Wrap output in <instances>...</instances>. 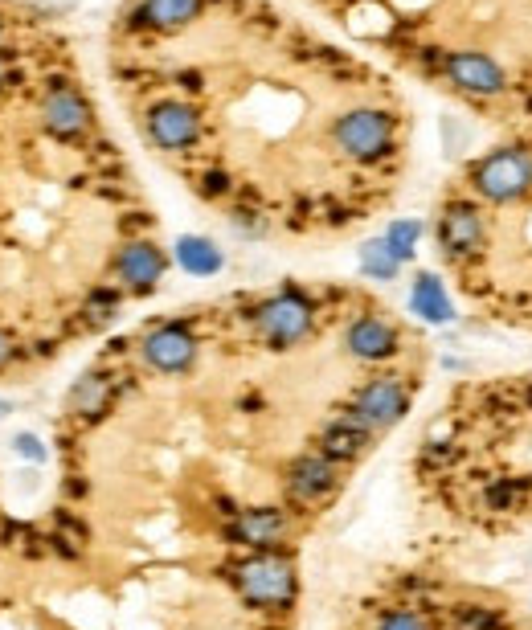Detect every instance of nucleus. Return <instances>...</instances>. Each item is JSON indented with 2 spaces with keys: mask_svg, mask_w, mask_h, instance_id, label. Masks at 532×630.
<instances>
[{
  "mask_svg": "<svg viewBox=\"0 0 532 630\" xmlns=\"http://www.w3.org/2000/svg\"><path fill=\"white\" fill-rule=\"evenodd\" d=\"M107 58L140 140L238 230L352 234L402 185L397 86L271 0H127Z\"/></svg>",
  "mask_w": 532,
  "mask_h": 630,
  "instance_id": "f257e3e1",
  "label": "nucleus"
},
{
  "mask_svg": "<svg viewBox=\"0 0 532 630\" xmlns=\"http://www.w3.org/2000/svg\"><path fill=\"white\" fill-rule=\"evenodd\" d=\"M348 37L496 123L532 119V0H312Z\"/></svg>",
  "mask_w": 532,
  "mask_h": 630,
  "instance_id": "f03ea898",
  "label": "nucleus"
},
{
  "mask_svg": "<svg viewBox=\"0 0 532 630\" xmlns=\"http://www.w3.org/2000/svg\"><path fill=\"white\" fill-rule=\"evenodd\" d=\"M234 585L250 606L279 610L295 602V565L279 553H258L234 569Z\"/></svg>",
  "mask_w": 532,
  "mask_h": 630,
  "instance_id": "7ed1b4c3",
  "label": "nucleus"
},
{
  "mask_svg": "<svg viewBox=\"0 0 532 630\" xmlns=\"http://www.w3.org/2000/svg\"><path fill=\"white\" fill-rule=\"evenodd\" d=\"M406 410H410V389L402 385V377H373L348 405V414L373 434L397 426L406 418Z\"/></svg>",
  "mask_w": 532,
  "mask_h": 630,
  "instance_id": "20e7f679",
  "label": "nucleus"
},
{
  "mask_svg": "<svg viewBox=\"0 0 532 630\" xmlns=\"http://www.w3.org/2000/svg\"><path fill=\"white\" fill-rule=\"evenodd\" d=\"M344 348L357 356V360H389L402 352V332H397L393 320H385L381 311L365 307L348 320L344 328Z\"/></svg>",
  "mask_w": 532,
  "mask_h": 630,
  "instance_id": "39448f33",
  "label": "nucleus"
},
{
  "mask_svg": "<svg viewBox=\"0 0 532 630\" xmlns=\"http://www.w3.org/2000/svg\"><path fill=\"white\" fill-rule=\"evenodd\" d=\"M144 360L160 373H185L197 360V336L185 320H168L148 328L144 336Z\"/></svg>",
  "mask_w": 532,
  "mask_h": 630,
  "instance_id": "423d86ee",
  "label": "nucleus"
},
{
  "mask_svg": "<svg viewBox=\"0 0 532 630\" xmlns=\"http://www.w3.org/2000/svg\"><path fill=\"white\" fill-rule=\"evenodd\" d=\"M336 487H340V463H332L328 455H320V450L316 455L295 459L291 471H287V491L299 504H320Z\"/></svg>",
  "mask_w": 532,
  "mask_h": 630,
  "instance_id": "0eeeda50",
  "label": "nucleus"
},
{
  "mask_svg": "<svg viewBox=\"0 0 532 630\" xmlns=\"http://www.w3.org/2000/svg\"><path fill=\"white\" fill-rule=\"evenodd\" d=\"M226 536L234 540V545H250L258 553H266L271 545H279V540L287 536V512L279 508H254V512H238L226 528Z\"/></svg>",
  "mask_w": 532,
  "mask_h": 630,
  "instance_id": "6e6552de",
  "label": "nucleus"
},
{
  "mask_svg": "<svg viewBox=\"0 0 532 630\" xmlns=\"http://www.w3.org/2000/svg\"><path fill=\"white\" fill-rule=\"evenodd\" d=\"M369 442H373V430L361 426L352 414H344V418H336V422L320 434V455H328L332 463H352V459L365 455Z\"/></svg>",
  "mask_w": 532,
  "mask_h": 630,
  "instance_id": "1a4fd4ad",
  "label": "nucleus"
},
{
  "mask_svg": "<svg viewBox=\"0 0 532 630\" xmlns=\"http://www.w3.org/2000/svg\"><path fill=\"white\" fill-rule=\"evenodd\" d=\"M410 311L422 315L426 324H451V320H455V307H451V299H447V287H442V279L430 275V270H422V275L414 279Z\"/></svg>",
  "mask_w": 532,
  "mask_h": 630,
  "instance_id": "9d476101",
  "label": "nucleus"
},
{
  "mask_svg": "<svg viewBox=\"0 0 532 630\" xmlns=\"http://www.w3.org/2000/svg\"><path fill=\"white\" fill-rule=\"evenodd\" d=\"M176 262H181L189 275H217V270H221V250L209 238H181V242H176Z\"/></svg>",
  "mask_w": 532,
  "mask_h": 630,
  "instance_id": "9b49d317",
  "label": "nucleus"
},
{
  "mask_svg": "<svg viewBox=\"0 0 532 630\" xmlns=\"http://www.w3.org/2000/svg\"><path fill=\"white\" fill-rule=\"evenodd\" d=\"M74 410L82 414V418H99L103 410H107V401H111V381L103 377V373H91V377H82L78 385H74Z\"/></svg>",
  "mask_w": 532,
  "mask_h": 630,
  "instance_id": "f8f14e48",
  "label": "nucleus"
},
{
  "mask_svg": "<svg viewBox=\"0 0 532 630\" xmlns=\"http://www.w3.org/2000/svg\"><path fill=\"white\" fill-rule=\"evenodd\" d=\"M524 491H528V479H492L483 487V500L492 512H516L524 504Z\"/></svg>",
  "mask_w": 532,
  "mask_h": 630,
  "instance_id": "ddd939ff",
  "label": "nucleus"
},
{
  "mask_svg": "<svg viewBox=\"0 0 532 630\" xmlns=\"http://www.w3.org/2000/svg\"><path fill=\"white\" fill-rule=\"evenodd\" d=\"M451 626L455 630H504V614L492 606H455Z\"/></svg>",
  "mask_w": 532,
  "mask_h": 630,
  "instance_id": "4468645a",
  "label": "nucleus"
},
{
  "mask_svg": "<svg viewBox=\"0 0 532 630\" xmlns=\"http://www.w3.org/2000/svg\"><path fill=\"white\" fill-rule=\"evenodd\" d=\"M361 266H365L369 279H381V283H385V279L397 275V266H402V262L393 258V250H389L385 242H369V246L361 250Z\"/></svg>",
  "mask_w": 532,
  "mask_h": 630,
  "instance_id": "2eb2a0df",
  "label": "nucleus"
},
{
  "mask_svg": "<svg viewBox=\"0 0 532 630\" xmlns=\"http://www.w3.org/2000/svg\"><path fill=\"white\" fill-rule=\"evenodd\" d=\"M418 234H422L418 221H393L389 234H385V246L393 250L397 262H410V258H414V246H418Z\"/></svg>",
  "mask_w": 532,
  "mask_h": 630,
  "instance_id": "dca6fc26",
  "label": "nucleus"
},
{
  "mask_svg": "<svg viewBox=\"0 0 532 630\" xmlns=\"http://www.w3.org/2000/svg\"><path fill=\"white\" fill-rule=\"evenodd\" d=\"M377 630H434L422 610H389Z\"/></svg>",
  "mask_w": 532,
  "mask_h": 630,
  "instance_id": "f3484780",
  "label": "nucleus"
},
{
  "mask_svg": "<svg viewBox=\"0 0 532 630\" xmlns=\"http://www.w3.org/2000/svg\"><path fill=\"white\" fill-rule=\"evenodd\" d=\"M17 450H21L25 459H46V446H41L33 434H21V438H17Z\"/></svg>",
  "mask_w": 532,
  "mask_h": 630,
  "instance_id": "a211bd4d",
  "label": "nucleus"
},
{
  "mask_svg": "<svg viewBox=\"0 0 532 630\" xmlns=\"http://www.w3.org/2000/svg\"><path fill=\"white\" fill-rule=\"evenodd\" d=\"M13 356H17V340H13V336H9L5 328H0V369H5Z\"/></svg>",
  "mask_w": 532,
  "mask_h": 630,
  "instance_id": "6ab92c4d",
  "label": "nucleus"
}]
</instances>
